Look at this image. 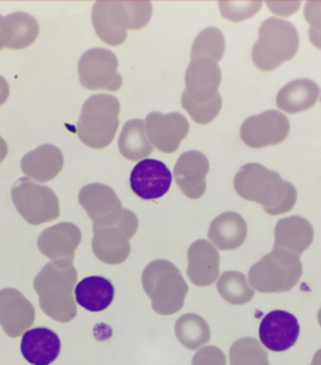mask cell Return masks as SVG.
<instances>
[{"label":"cell","instance_id":"cell-34","mask_svg":"<svg viewBox=\"0 0 321 365\" xmlns=\"http://www.w3.org/2000/svg\"><path fill=\"white\" fill-rule=\"evenodd\" d=\"M221 16L233 22L254 17L263 7V1H220Z\"/></svg>","mask_w":321,"mask_h":365},{"label":"cell","instance_id":"cell-38","mask_svg":"<svg viewBox=\"0 0 321 365\" xmlns=\"http://www.w3.org/2000/svg\"><path fill=\"white\" fill-rule=\"evenodd\" d=\"M267 6L273 14H276L279 17H291L300 10L301 1H298V0H292V1H272V0H269L267 1Z\"/></svg>","mask_w":321,"mask_h":365},{"label":"cell","instance_id":"cell-28","mask_svg":"<svg viewBox=\"0 0 321 365\" xmlns=\"http://www.w3.org/2000/svg\"><path fill=\"white\" fill-rule=\"evenodd\" d=\"M7 28L6 48L22 50L29 47L39 35V24L28 13H13L4 17Z\"/></svg>","mask_w":321,"mask_h":365},{"label":"cell","instance_id":"cell-13","mask_svg":"<svg viewBox=\"0 0 321 365\" xmlns=\"http://www.w3.org/2000/svg\"><path fill=\"white\" fill-rule=\"evenodd\" d=\"M35 317V308L24 294L10 287L0 290V327L10 338L31 329Z\"/></svg>","mask_w":321,"mask_h":365},{"label":"cell","instance_id":"cell-3","mask_svg":"<svg viewBox=\"0 0 321 365\" xmlns=\"http://www.w3.org/2000/svg\"><path fill=\"white\" fill-rule=\"evenodd\" d=\"M298 48L300 36L295 26L285 19L272 17L261 24L251 58L260 71L272 72L291 61Z\"/></svg>","mask_w":321,"mask_h":365},{"label":"cell","instance_id":"cell-29","mask_svg":"<svg viewBox=\"0 0 321 365\" xmlns=\"http://www.w3.org/2000/svg\"><path fill=\"white\" fill-rule=\"evenodd\" d=\"M178 342L190 350H198L210 341V327L195 313L183 314L175 326Z\"/></svg>","mask_w":321,"mask_h":365},{"label":"cell","instance_id":"cell-22","mask_svg":"<svg viewBox=\"0 0 321 365\" xmlns=\"http://www.w3.org/2000/svg\"><path fill=\"white\" fill-rule=\"evenodd\" d=\"M92 250L102 262L118 265L124 262L131 253L129 237L117 225L93 228Z\"/></svg>","mask_w":321,"mask_h":365},{"label":"cell","instance_id":"cell-11","mask_svg":"<svg viewBox=\"0 0 321 365\" xmlns=\"http://www.w3.org/2000/svg\"><path fill=\"white\" fill-rule=\"evenodd\" d=\"M144 125L150 143L162 153H175L190 130L187 118L180 113L153 111L146 117Z\"/></svg>","mask_w":321,"mask_h":365},{"label":"cell","instance_id":"cell-20","mask_svg":"<svg viewBox=\"0 0 321 365\" xmlns=\"http://www.w3.org/2000/svg\"><path fill=\"white\" fill-rule=\"evenodd\" d=\"M21 353L29 364H53L61 353V339L50 329H28L22 335Z\"/></svg>","mask_w":321,"mask_h":365},{"label":"cell","instance_id":"cell-21","mask_svg":"<svg viewBox=\"0 0 321 365\" xmlns=\"http://www.w3.org/2000/svg\"><path fill=\"white\" fill-rule=\"evenodd\" d=\"M63 168L62 151L53 145H43L25 154L21 160V170L34 182H47Z\"/></svg>","mask_w":321,"mask_h":365},{"label":"cell","instance_id":"cell-31","mask_svg":"<svg viewBox=\"0 0 321 365\" xmlns=\"http://www.w3.org/2000/svg\"><path fill=\"white\" fill-rule=\"evenodd\" d=\"M225 53V37L217 28L203 29L193 44L191 59L196 58H209L217 63L223 59Z\"/></svg>","mask_w":321,"mask_h":365},{"label":"cell","instance_id":"cell-9","mask_svg":"<svg viewBox=\"0 0 321 365\" xmlns=\"http://www.w3.org/2000/svg\"><path fill=\"white\" fill-rule=\"evenodd\" d=\"M290 133V121L285 113L268 110L249 117L240 128V138L251 148L275 146L285 142Z\"/></svg>","mask_w":321,"mask_h":365},{"label":"cell","instance_id":"cell-24","mask_svg":"<svg viewBox=\"0 0 321 365\" xmlns=\"http://www.w3.org/2000/svg\"><path fill=\"white\" fill-rule=\"evenodd\" d=\"M208 237L215 249L235 250L248 237V224L240 215L225 212L212 221Z\"/></svg>","mask_w":321,"mask_h":365},{"label":"cell","instance_id":"cell-39","mask_svg":"<svg viewBox=\"0 0 321 365\" xmlns=\"http://www.w3.org/2000/svg\"><path fill=\"white\" fill-rule=\"evenodd\" d=\"M10 95V87H9V83L4 77L0 76V106L7 101Z\"/></svg>","mask_w":321,"mask_h":365},{"label":"cell","instance_id":"cell-7","mask_svg":"<svg viewBox=\"0 0 321 365\" xmlns=\"http://www.w3.org/2000/svg\"><path fill=\"white\" fill-rule=\"evenodd\" d=\"M11 198L18 213L32 225H40L59 217V202L53 190L28 178L14 182Z\"/></svg>","mask_w":321,"mask_h":365},{"label":"cell","instance_id":"cell-10","mask_svg":"<svg viewBox=\"0 0 321 365\" xmlns=\"http://www.w3.org/2000/svg\"><path fill=\"white\" fill-rule=\"evenodd\" d=\"M78 202L93 222V228L113 227L123 216V205L113 188L101 182L87 184L78 194Z\"/></svg>","mask_w":321,"mask_h":365},{"label":"cell","instance_id":"cell-33","mask_svg":"<svg viewBox=\"0 0 321 365\" xmlns=\"http://www.w3.org/2000/svg\"><path fill=\"white\" fill-rule=\"evenodd\" d=\"M181 105L185 111L191 115V118L195 121L196 124L205 125V124L212 123L214 118L218 115L221 106H223V99L218 92L212 101L205 102V103H198L193 99H190V96L185 92H183Z\"/></svg>","mask_w":321,"mask_h":365},{"label":"cell","instance_id":"cell-12","mask_svg":"<svg viewBox=\"0 0 321 365\" xmlns=\"http://www.w3.org/2000/svg\"><path fill=\"white\" fill-rule=\"evenodd\" d=\"M129 24L124 1H96L93 4L92 25L96 35L106 44H123L128 36Z\"/></svg>","mask_w":321,"mask_h":365},{"label":"cell","instance_id":"cell-43","mask_svg":"<svg viewBox=\"0 0 321 365\" xmlns=\"http://www.w3.org/2000/svg\"><path fill=\"white\" fill-rule=\"evenodd\" d=\"M317 320H319V324H320L321 327V309L319 311V314H317Z\"/></svg>","mask_w":321,"mask_h":365},{"label":"cell","instance_id":"cell-2","mask_svg":"<svg viewBox=\"0 0 321 365\" xmlns=\"http://www.w3.org/2000/svg\"><path fill=\"white\" fill-rule=\"evenodd\" d=\"M77 271L71 261H51L35 277L36 292L40 308L59 323H69L77 316L76 298L73 297Z\"/></svg>","mask_w":321,"mask_h":365},{"label":"cell","instance_id":"cell-18","mask_svg":"<svg viewBox=\"0 0 321 365\" xmlns=\"http://www.w3.org/2000/svg\"><path fill=\"white\" fill-rule=\"evenodd\" d=\"M81 242V231L73 222H59L44 230L37 237L39 250L51 261L74 259L76 249Z\"/></svg>","mask_w":321,"mask_h":365},{"label":"cell","instance_id":"cell-41","mask_svg":"<svg viewBox=\"0 0 321 365\" xmlns=\"http://www.w3.org/2000/svg\"><path fill=\"white\" fill-rule=\"evenodd\" d=\"M7 153H9L7 143H6V140L0 136V163L7 157Z\"/></svg>","mask_w":321,"mask_h":365},{"label":"cell","instance_id":"cell-27","mask_svg":"<svg viewBox=\"0 0 321 365\" xmlns=\"http://www.w3.org/2000/svg\"><path fill=\"white\" fill-rule=\"evenodd\" d=\"M118 150L129 161H143L151 154L153 145L148 140L144 121L136 118L125 124L118 139Z\"/></svg>","mask_w":321,"mask_h":365},{"label":"cell","instance_id":"cell-32","mask_svg":"<svg viewBox=\"0 0 321 365\" xmlns=\"http://www.w3.org/2000/svg\"><path fill=\"white\" fill-rule=\"evenodd\" d=\"M231 365H269L267 351L254 338H242L230 349Z\"/></svg>","mask_w":321,"mask_h":365},{"label":"cell","instance_id":"cell-15","mask_svg":"<svg viewBox=\"0 0 321 365\" xmlns=\"http://www.w3.org/2000/svg\"><path fill=\"white\" fill-rule=\"evenodd\" d=\"M221 84V69L209 58L191 59L185 72V93L198 103L212 101Z\"/></svg>","mask_w":321,"mask_h":365},{"label":"cell","instance_id":"cell-23","mask_svg":"<svg viewBox=\"0 0 321 365\" xmlns=\"http://www.w3.org/2000/svg\"><path fill=\"white\" fill-rule=\"evenodd\" d=\"M313 239L312 224L300 216L282 219L275 227V249H283L300 256L310 247Z\"/></svg>","mask_w":321,"mask_h":365},{"label":"cell","instance_id":"cell-42","mask_svg":"<svg viewBox=\"0 0 321 365\" xmlns=\"http://www.w3.org/2000/svg\"><path fill=\"white\" fill-rule=\"evenodd\" d=\"M310 365H321V349L315 354V357H313L312 364Z\"/></svg>","mask_w":321,"mask_h":365},{"label":"cell","instance_id":"cell-5","mask_svg":"<svg viewBox=\"0 0 321 365\" xmlns=\"http://www.w3.org/2000/svg\"><path fill=\"white\" fill-rule=\"evenodd\" d=\"M120 102L107 93L92 95L83 105L77 123L80 140L91 148L108 146L118 129Z\"/></svg>","mask_w":321,"mask_h":365},{"label":"cell","instance_id":"cell-40","mask_svg":"<svg viewBox=\"0 0 321 365\" xmlns=\"http://www.w3.org/2000/svg\"><path fill=\"white\" fill-rule=\"evenodd\" d=\"M7 43V28H6V21L4 17L0 16V50L6 48Z\"/></svg>","mask_w":321,"mask_h":365},{"label":"cell","instance_id":"cell-25","mask_svg":"<svg viewBox=\"0 0 321 365\" xmlns=\"http://www.w3.org/2000/svg\"><path fill=\"white\" fill-rule=\"evenodd\" d=\"M320 96L319 86L309 78L292 80L279 91L276 96L277 108L288 113L297 114L315 106Z\"/></svg>","mask_w":321,"mask_h":365},{"label":"cell","instance_id":"cell-1","mask_svg":"<svg viewBox=\"0 0 321 365\" xmlns=\"http://www.w3.org/2000/svg\"><path fill=\"white\" fill-rule=\"evenodd\" d=\"M235 190L246 201L260 203L268 215L277 216L291 210L297 202V190L277 172L260 164L243 165L235 176Z\"/></svg>","mask_w":321,"mask_h":365},{"label":"cell","instance_id":"cell-4","mask_svg":"<svg viewBox=\"0 0 321 365\" xmlns=\"http://www.w3.org/2000/svg\"><path fill=\"white\" fill-rule=\"evenodd\" d=\"M142 284L153 309L163 316L180 311L188 294V286L178 267L166 259H156L144 268Z\"/></svg>","mask_w":321,"mask_h":365},{"label":"cell","instance_id":"cell-6","mask_svg":"<svg viewBox=\"0 0 321 365\" xmlns=\"http://www.w3.org/2000/svg\"><path fill=\"white\" fill-rule=\"evenodd\" d=\"M301 276L302 262L298 255L273 249L250 268L248 280L255 292H285L298 284Z\"/></svg>","mask_w":321,"mask_h":365},{"label":"cell","instance_id":"cell-35","mask_svg":"<svg viewBox=\"0 0 321 365\" xmlns=\"http://www.w3.org/2000/svg\"><path fill=\"white\" fill-rule=\"evenodd\" d=\"M303 13L309 24V38L316 48L321 50V1H307Z\"/></svg>","mask_w":321,"mask_h":365},{"label":"cell","instance_id":"cell-37","mask_svg":"<svg viewBox=\"0 0 321 365\" xmlns=\"http://www.w3.org/2000/svg\"><path fill=\"white\" fill-rule=\"evenodd\" d=\"M193 365H227V359L218 347L203 346L198 349Z\"/></svg>","mask_w":321,"mask_h":365},{"label":"cell","instance_id":"cell-26","mask_svg":"<svg viewBox=\"0 0 321 365\" xmlns=\"http://www.w3.org/2000/svg\"><path fill=\"white\" fill-rule=\"evenodd\" d=\"M76 302L89 312L107 309L114 299V287L110 280L102 276H89L83 279L74 289Z\"/></svg>","mask_w":321,"mask_h":365},{"label":"cell","instance_id":"cell-19","mask_svg":"<svg viewBox=\"0 0 321 365\" xmlns=\"http://www.w3.org/2000/svg\"><path fill=\"white\" fill-rule=\"evenodd\" d=\"M190 280L199 287L213 284L220 277V255L213 245L205 239L194 242L188 249Z\"/></svg>","mask_w":321,"mask_h":365},{"label":"cell","instance_id":"cell-44","mask_svg":"<svg viewBox=\"0 0 321 365\" xmlns=\"http://www.w3.org/2000/svg\"><path fill=\"white\" fill-rule=\"evenodd\" d=\"M320 101H321V95H320Z\"/></svg>","mask_w":321,"mask_h":365},{"label":"cell","instance_id":"cell-36","mask_svg":"<svg viewBox=\"0 0 321 365\" xmlns=\"http://www.w3.org/2000/svg\"><path fill=\"white\" fill-rule=\"evenodd\" d=\"M129 13V29H142L153 16V4L150 1H124Z\"/></svg>","mask_w":321,"mask_h":365},{"label":"cell","instance_id":"cell-16","mask_svg":"<svg viewBox=\"0 0 321 365\" xmlns=\"http://www.w3.org/2000/svg\"><path fill=\"white\" fill-rule=\"evenodd\" d=\"M297 317L285 311L268 313L260 326V341L272 351H285L294 346L300 338Z\"/></svg>","mask_w":321,"mask_h":365},{"label":"cell","instance_id":"cell-30","mask_svg":"<svg viewBox=\"0 0 321 365\" xmlns=\"http://www.w3.org/2000/svg\"><path fill=\"white\" fill-rule=\"evenodd\" d=\"M217 290L223 299L232 305H245L254 297V289L250 286L248 277L240 272H224L217 280Z\"/></svg>","mask_w":321,"mask_h":365},{"label":"cell","instance_id":"cell-14","mask_svg":"<svg viewBox=\"0 0 321 365\" xmlns=\"http://www.w3.org/2000/svg\"><path fill=\"white\" fill-rule=\"evenodd\" d=\"M172 173L168 166L157 160H143L131 173V188L144 201L163 197L172 184Z\"/></svg>","mask_w":321,"mask_h":365},{"label":"cell","instance_id":"cell-17","mask_svg":"<svg viewBox=\"0 0 321 365\" xmlns=\"http://www.w3.org/2000/svg\"><path fill=\"white\" fill-rule=\"evenodd\" d=\"M209 160L200 151H185L176 163L173 176L183 194L191 200H199L206 191Z\"/></svg>","mask_w":321,"mask_h":365},{"label":"cell","instance_id":"cell-8","mask_svg":"<svg viewBox=\"0 0 321 365\" xmlns=\"http://www.w3.org/2000/svg\"><path fill=\"white\" fill-rule=\"evenodd\" d=\"M80 83L91 91H117L123 86L117 56L106 48H91L78 62Z\"/></svg>","mask_w":321,"mask_h":365}]
</instances>
